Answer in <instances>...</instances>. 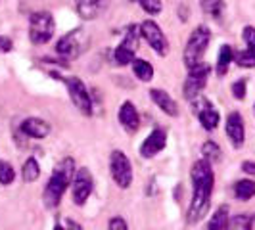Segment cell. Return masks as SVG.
I'll use <instances>...</instances> for the list:
<instances>
[{
  "label": "cell",
  "mask_w": 255,
  "mask_h": 230,
  "mask_svg": "<svg viewBox=\"0 0 255 230\" xmlns=\"http://www.w3.org/2000/svg\"><path fill=\"white\" fill-rule=\"evenodd\" d=\"M13 180H15V171H13V167L10 165L8 161L0 159V184H2V186H10Z\"/></svg>",
  "instance_id": "cell-29"
},
{
  "label": "cell",
  "mask_w": 255,
  "mask_h": 230,
  "mask_svg": "<svg viewBox=\"0 0 255 230\" xmlns=\"http://www.w3.org/2000/svg\"><path fill=\"white\" fill-rule=\"evenodd\" d=\"M254 114H255V104H254Z\"/></svg>",
  "instance_id": "cell-37"
},
{
  "label": "cell",
  "mask_w": 255,
  "mask_h": 230,
  "mask_svg": "<svg viewBox=\"0 0 255 230\" xmlns=\"http://www.w3.org/2000/svg\"><path fill=\"white\" fill-rule=\"evenodd\" d=\"M242 38H244V42H246V48L255 52V27H252V25L244 27Z\"/></svg>",
  "instance_id": "cell-31"
},
{
  "label": "cell",
  "mask_w": 255,
  "mask_h": 230,
  "mask_svg": "<svg viewBox=\"0 0 255 230\" xmlns=\"http://www.w3.org/2000/svg\"><path fill=\"white\" fill-rule=\"evenodd\" d=\"M130 69H132V75L136 77L138 81H142V83H152L153 75H155L153 65L150 62H146V60H140V58H134L130 62Z\"/></svg>",
  "instance_id": "cell-22"
},
{
  "label": "cell",
  "mask_w": 255,
  "mask_h": 230,
  "mask_svg": "<svg viewBox=\"0 0 255 230\" xmlns=\"http://www.w3.org/2000/svg\"><path fill=\"white\" fill-rule=\"evenodd\" d=\"M69 188H71V200L77 207H83L89 202V198L94 192V179H92V173H90L89 167H79L77 169Z\"/></svg>",
  "instance_id": "cell-10"
},
{
  "label": "cell",
  "mask_w": 255,
  "mask_h": 230,
  "mask_svg": "<svg viewBox=\"0 0 255 230\" xmlns=\"http://www.w3.org/2000/svg\"><path fill=\"white\" fill-rule=\"evenodd\" d=\"M128 225L123 217H112L108 221V230H127Z\"/></svg>",
  "instance_id": "cell-32"
},
{
  "label": "cell",
  "mask_w": 255,
  "mask_h": 230,
  "mask_svg": "<svg viewBox=\"0 0 255 230\" xmlns=\"http://www.w3.org/2000/svg\"><path fill=\"white\" fill-rule=\"evenodd\" d=\"M19 130H21V134H25L27 138L42 140V138H46V136L50 134L52 127L48 121H44V119H40V117H27V119L21 121Z\"/></svg>",
  "instance_id": "cell-16"
},
{
  "label": "cell",
  "mask_w": 255,
  "mask_h": 230,
  "mask_svg": "<svg viewBox=\"0 0 255 230\" xmlns=\"http://www.w3.org/2000/svg\"><path fill=\"white\" fill-rule=\"evenodd\" d=\"M75 171L77 167L73 157H64L56 165L52 177L48 179L46 186H44V192H42V204L46 205V209H56L58 205L62 204L64 194L71 186V180H73Z\"/></svg>",
  "instance_id": "cell-2"
},
{
  "label": "cell",
  "mask_w": 255,
  "mask_h": 230,
  "mask_svg": "<svg viewBox=\"0 0 255 230\" xmlns=\"http://www.w3.org/2000/svg\"><path fill=\"white\" fill-rule=\"evenodd\" d=\"M192 180V200L186 209V225L194 227L209 213L211 207V198H213V188H215V173H213V163L207 159H198L190 169Z\"/></svg>",
  "instance_id": "cell-1"
},
{
  "label": "cell",
  "mask_w": 255,
  "mask_h": 230,
  "mask_svg": "<svg viewBox=\"0 0 255 230\" xmlns=\"http://www.w3.org/2000/svg\"><path fill=\"white\" fill-rule=\"evenodd\" d=\"M229 221H230L229 205H219L217 209L213 211V215H211L209 223L205 227H207V230H227L229 229Z\"/></svg>",
  "instance_id": "cell-21"
},
{
  "label": "cell",
  "mask_w": 255,
  "mask_h": 230,
  "mask_svg": "<svg viewBox=\"0 0 255 230\" xmlns=\"http://www.w3.org/2000/svg\"><path fill=\"white\" fill-rule=\"evenodd\" d=\"M234 64L242 69H255V52L248 48L234 52Z\"/></svg>",
  "instance_id": "cell-25"
},
{
  "label": "cell",
  "mask_w": 255,
  "mask_h": 230,
  "mask_svg": "<svg viewBox=\"0 0 255 230\" xmlns=\"http://www.w3.org/2000/svg\"><path fill=\"white\" fill-rule=\"evenodd\" d=\"M56 33V23H54V15L46 10L33 12L29 17V38L35 46L48 44Z\"/></svg>",
  "instance_id": "cell-5"
},
{
  "label": "cell",
  "mask_w": 255,
  "mask_h": 230,
  "mask_svg": "<svg viewBox=\"0 0 255 230\" xmlns=\"http://www.w3.org/2000/svg\"><path fill=\"white\" fill-rule=\"evenodd\" d=\"M150 100H152L159 112H163L167 117H179V104L177 100H173V96L163 89H150Z\"/></svg>",
  "instance_id": "cell-17"
},
{
  "label": "cell",
  "mask_w": 255,
  "mask_h": 230,
  "mask_svg": "<svg viewBox=\"0 0 255 230\" xmlns=\"http://www.w3.org/2000/svg\"><path fill=\"white\" fill-rule=\"evenodd\" d=\"M13 48V42H12V38H8V37H4V35H0V52L2 54H8V52Z\"/></svg>",
  "instance_id": "cell-33"
},
{
  "label": "cell",
  "mask_w": 255,
  "mask_h": 230,
  "mask_svg": "<svg viewBox=\"0 0 255 230\" xmlns=\"http://www.w3.org/2000/svg\"><path fill=\"white\" fill-rule=\"evenodd\" d=\"M225 134L229 142L232 144V148L240 150L246 142V123H244V117L240 112H230L227 115V121H225Z\"/></svg>",
  "instance_id": "cell-14"
},
{
  "label": "cell",
  "mask_w": 255,
  "mask_h": 230,
  "mask_svg": "<svg viewBox=\"0 0 255 230\" xmlns=\"http://www.w3.org/2000/svg\"><path fill=\"white\" fill-rule=\"evenodd\" d=\"M202 155H204V159H207V161L217 163V161H221V157H223V150H221V146H219L217 142L205 140L204 146H202Z\"/></svg>",
  "instance_id": "cell-24"
},
{
  "label": "cell",
  "mask_w": 255,
  "mask_h": 230,
  "mask_svg": "<svg viewBox=\"0 0 255 230\" xmlns=\"http://www.w3.org/2000/svg\"><path fill=\"white\" fill-rule=\"evenodd\" d=\"M167 140H169V134H167L165 128L155 127L140 144V155L144 159H152L157 153H161L165 150Z\"/></svg>",
  "instance_id": "cell-13"
},
{
  "label": "cell",
  "mask_w": 255,
  "mask_h": 230,
  "mask_svg": "<svg viewBox=\"0 0 255 230\" xmlns=\"http://www.w3.org/2000/svg\"><path fill=\"white\" fill-rule=\"evenodd\" d=\"M138 44H140V31H138V27L128 25L127 29H125V35L121 38V42L115 46V50H114L115 64L119 65V67L130 65V62L136 58Z\"/></svg>",
  "instance_id": "cell-9"
},
{
  "label": "cell",
  "mask_w": 255,
  "mask_h": 230,
  "mask_svg": "<svg viewBox=\"0 0 255 230\" xmlns=\"http://www.w3.org/2000/svg\"><path fill=\"white\" fill-rule=\"evenodd\" d=\"M110 175L117 188L127 190L132 184V163L128 159V155L121 150H114L110 153Z\"/></svg>",
  "instance_id": "cell-8"
},
{
  "label": "cell",
  "mask_w": 255,
  "mask_h": 230,
  "mask_svg": "<svg viewBox=\"0 0 255 230\" xmlns=\"http://www.w3.org/2000/svg\"><path fill=\"white\" fill-rule=\"evenodd\" d=\"M242 173L248 175V177H255V161L252 159H246L242 163Z\"/></svg>",
  "instance_id": "cell-34"
},
{
  "label": "cell",
  "mask_w": 255,
  "mask_h": 230,
  "mask_svg": "<svg viewBox=\"0 0 255 230\" xmlns=\"http://www.w3.org/2000/svg\"><path fill=\"white\" fill-rule=\"evenodd\" d=\"M40 177V163L37 157H27L23 167H21V179L23 182H37Z\"/></svg>",
  "instance_id": "cell-23"
},
{
  "label": "cell",
  "mask_w": 255,
  "mask_h": 230,
  "mask_svg": "<svg viewBox=\"0 0 255 230\" xmlns=\"http://www.w3.org/2000/svg\"><path fill=\"white\" fill-rule=\"evenodd\" d=\"M128 2H136V0H128Z\"/></svg>",
  "instance_id": "cell-36"
},
{
  "label": "cell",
  "mask_w": 255,
  "mask_h": 230,
  "mask_svg": "<svg viewBox=\"0 0 255 230\" xmlns=\"http://www.w3.org/2000/svg\"><path fill=\"white\" fill-rule=\"evenodd\" d=\"M50 75L64 83L71 104H73L85 117H90V115H92V110H94V102H92V96H90L87 85L83 83V79H79V77H75V75L64 77V75H60V73H56V71H50Z\"/></svg>",
  "instance_id": "cell-3"
},
{
  "label": "cell",
  "mask_w": 255,
  "mask_h": 230,
  "mask_svg": "<svg viewBox=\"0 0 255 230\" xmlns=\"http://www.w3.org/2000/svg\"><path fill=\"white\" fill-rule=\"evenodd\" d=\"M200 6L207 15L211 17H219L223 13V8H225V2L223 0H200Z\"/></svg>",
  "instance_id": "cell-27"
},
{
  "label": "cell",
  "mask_w": 255,
  "mask_h": 230,
  "mask_svg": "<svg viewBox=\"0 0 255 230\" xmlns=\"http://www.w3.org/2000/svg\"><path fill=\"white\" fill-rule=\"evenodd\" d=\"M136 4H138L142 10H144V13H148L150 17L159 15V13H161V10H163L161 0H136Z\"/></svg>",
  "instance_id": "cell-28"
},
{
  "label": "cell",
  "mask_w": 255,
  "mask_h": 230,
  "mask_svg": "<svg viewBox=\"0 0 255 230\" xmlns=\"http://www.w3.org/2000/svg\"><path fill=\"white\" fill-rule=\"evenodd\" d=\"M108 0H75V12L83 21H92L106 10Z\"/></svg>",
  "instance_id": "cell-18"
},
{
  "label": "cell",
  "mask_w": 255,
  "mask_h": 230,
  "mask_svg": "<svg viewBox=\"0 0 255 230\" xmlns=\"http://www.w3.org/2000/svg\"><path fill=\"white\" fill-rule=\"evenodd\" d=\"M209 42H211V29L207 25H198L192 31L184 46V54H182V62L186 65V69L204 62V54Z\"/></svg>",
  "instance_id": "cell-4"
},
{
  "label": "cell",
  "mask_w": 255,
  "mask_h": 230,
  "mask_svg": "<svg viewBox=\"0 0 255 230\" xmlns=\"http://www.w3.org/2000/svg\"><path fill=\"white\" fill-rule=\"evenodd\" d=\"M230 92H232L234 100L244 102L246 96H248V81H246V79H236V81L230 85Z\"/></svg>",
  "instance_id": "cell-30"
},
{
  "label": "cell",
  "mask_w": 255,
  "mask_h": 230,
  "mask_svg": "<svg viewBox=\"0 0 255 230\" xmlns=\"http://www.w3.org/2000/svg\"><path fill=\"white\" fill-rule=\"evenodd\" d=\"M65 223H67V225H56L54 229H69V230L73 229V230H83V227H81V225H79L77 221H71V219H67Z\"/></svg>",
  "instance_id": "cell-35"
},
{
  "label": "cell",
  "mask_w": 255,
  "mask_h": 230,
  "mask_svg": "<svg viewBox=\"0 0 255 230\" xmlns=\"http://www.w3.org/2000/svg\"><path fill=\"white\" fill-rule=\"evenodd\" d=\"M229 229L230 230H250L254 229V217L252 215H234L229 221Z\"/></svg>",
  "instance_id": "cell-26"
},
{
  "label": "cell",
  "mask_w": 255,
  "mask_h": 230,
  "mask_svg": "<svg viewBox=\"0 0 255 230\" xmlns=\"http://www.w3.org/2000/svg\"><path fill=\"white\" fill-rule=\"evenodd\" d=\"M234 64V48L230 46V44H223L221 48H219V54H217V64H215V73L217 77H227L229 73L230 65Z\"/></svg>",
  "instance_id": "cell-19"
},
{
  "label": "cell",
  "mask_w": 255,
  "mask_h": 230,
  "mask_svg": "<svg viewBox=\"0 0 255 230\" xmlns=\"http://www.w3.org/2000/svg\"><path fill=\"white\" fill-rule=\"evenodd\" d=\"M117 121L121 123V127L125 128L128 134H136L138 132V128H140V114H138L136 106L130 100H125L119 106Z\"/></svg>",
  "instance_id": "cell-15"
},
{
  "label": "cell",
  "mask_w": 255,
  "mask_h": 230,
  "mask_svg": "<svg viewBox=\"0 0 255 230\" xmlns=\"http://www.w3.org/2000/svg\"><path fill=\"white\" fill-rule=\"evenodd\" d=\"M138 31H140V38H144V40L148 42V46H150L157 56L165 58L167 54H169V40H167L163 29L157 25L152 17H148L146 21H142L140 27H138Z\"/></svg>",
  "instance_id": "cell-12"
},
{
  "label": "cell",
  "mask_w": 255,
  "mask_h": 230,
  "mask_svg": "<svg viewBox=\"0 0 255 230\" xmlns=\"http://www.w3.org/2000/svg\"><path fill=\"white\" fill-rule=\"evenodd\" d=\"M232 196L238 202H250L255 198V180L254 179H240L232 184Z\"/></svg>",
  "instance_id": "cell-20"
},
{
  "label": "cell",
  "mask_w": 255,
  "mask_h": 230,
  "mask_svg": "<svg viewBox=\"0 0 255 230\" xmlns=\"http://www.w3.org/2000/svg\"><path fill=\"white\" fill-rule=\"evenodd\" d=\"M211 71H213V67L209 64H205V62H200V64H196L194 67L188 69V75H186L184 87H182V96H184V100L192 102L194 98H198V96L204 92Z\"/></svg>",
  "instance_id": "cell-7"
},
{
  "label": "cell",
  "mask_w": 255,
  "mask_h": 230,
  "mask_svg": "<svg viewBox=\"0 0 255 230\" xmlns=\"http://www.w3.org/2000/svg\"><path fill=\"white\" fill-rule=\"evenodd\" d=\"M190 104L194 114L198 117V121H200V125H202V128L207 130V132L217 130L219 123H221V114H219V110L215 108V104L211 102L209 98L202 96V94L198 98H194Z\"/></svg>",
  "instance_id": "cell-11"
},
{
  "label": "cell",
  "mask_w": 255,
  "mask_h": 230,
  "mask_svg": "<svg viewBox=\"0 0 255 230\" xmlns=\"http://www.w3.org/2000/svg\"><path fill=\"white\" fill-rule=\"evenodd\" d=\"M89 46H90L89 35L79 27V29H73V31L65 33L64 37L56 42V54H58L62 60L69 62V60L79 58Z\"/></svg>",
  "instance_id": "cell-6"
}]
</instances>
